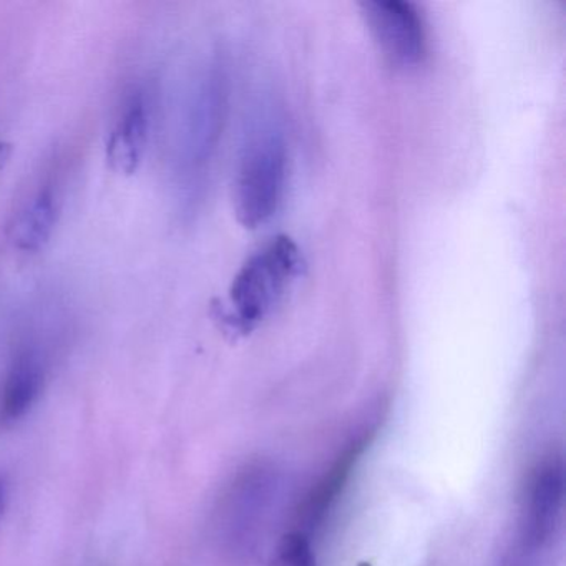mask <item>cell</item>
<instances>
[{
	"instance_id": "52a82bcc",
	"label": "cell",
	"mask_w": 566,
	"mask_h": 566,
	"mask_svg": "<svg viewBox=\"0 0 566 566\" xmlns=\"http://www.w3.org/2000/svg\"><path fill=\"white\" fill-rule=\"evenodd\" d=\"M48 369L35 347H21L0 382V430L18 426L44 392Z\"/></svg>"
},
{
	"instance_id": "5b68a950",
	"label": "cell",
	"mask_w": 566,
	"mask_h": 566,
	"mask_svg": "<svg viewBox=\"0 0 566 566\" xmlns=\"http://www.w3.org/2000/svg\"><path fill=\"white\" fill-rule=\"evenodd\" d=\"M565 509V476L559 457L542 460L530 475L518 522L520 555L536 558L555 542Z\"/></svg>"
},
{
	"instance_id": "277c9868",
	"label": "cell",
	"mask_w": 566,
	"mask_h": 566,
	"mask_svg": "<svg viewBox=\"0 0 566 566\" xmlns=\"http://www.w3.org/2000/svg\"><path fill=\"white\" fill-rule=\"evenodd\" d=\"M228 108V81L223 65H208L191 92L181 132V165L188 175L200 177L210 167L221 135Z\"/></svg>"
},
{
	"instance_id": "7c38bea8",
	"label": "cell",
	"mask_w": 566,
	"mask_h": 566,
	"mask_svg": "<svg viewBox=\"0 0 566 566\" xmlns=\"http://www.w3.org/2000/svg\"><path fill=\"white\" fill-rule=\"evenodd\" d=\"M4 502H6V486L4 482L0 480V515H2V510H4Z\"/></svg>"
},
{
	"instance_id": "ba28073f",
	"label": "cell",
	"mask_w": 566,
	"mask_h": 566,
	"mask_svg": "<svg viewBox=\"0 0 566 566\" xmlns=\"http://www.w3.org/2000/svg\"><path fill=\"white\" fill-rule=\"evenodd\" d=\"M148 135H150V111H148L145 92H132L124 107L120 108L114 128L108 134L105 157L111 170L120 177H132L137 174L147 151Z\"/></svg>"
},
{
	"instance_id": "8fae6325",
	"label": "cell",
	"mask_w": 566,
	"mask_h": 566,
	"mask_svg": "<svg viewBox=\"0 0 566 566\" xmlns=\"http://www.w3.org/2000/svg\"><path fill=\"white\" fill-rule=\"evenodd\" d=\"M270 566H316L310 535L300 530L284 535L274 549Z\"/></svg>"
},
{
	"instance_id": "8992f818",
	"label": "cell",
	"mask_w": 566,
	"mask_h": 566,
	"mask_svg": "<svg viewBox=\"0 0 566 566\" xmlns=\"http://www.w3.org/2000/svg\"><path fill=\"white\" fill-rule=\"evenodd\" d=\"M364 18L384 57L400 69L422 64L427 55V32L416 6L400 0L366 2Z\"/></svg>"
},
{
	"instance_id": "3957f363",
	"label": "cell",
	"mask_w": 566,
	"mask_h": 566,
	"mask_svg": "<svg viewBox=\"0 0 566 566\" xmlns=\"http://www.w3.org/2000/svg\"><path fill=\"white\" fill-rule=\"evenodd\" d=\"M281 473L266 463L247 465L224 490L217 512L218 538L234 558L258 552L280 506Z\"/></svg>"
},
{
	"instance_id": "7a4b0ae2",
	"label": "cell",
	"mask_w": 566,
	"mask_h": 566,
	"mask_svg": "<svg viewBox=\"0 0 566 566\" xmlns=\"http://www.w3.org/2000/svg\"><path fill=\"white\" fill-rule=\"evenodd\" d=\"M301 271V253L291 238H273L241 266L230 287L223 323L233 333L250 334L286 296Z\"/></svg>"
},
{
	"instance_id": "6da1fadb",
	"label": "cell",
	"mask_w": 566,
	"mask_h": 566,
	"mask_svg": "<svg viewBox=\"0 0 566 566\" xmlns=\"http://www.w3.org/2000/svg\"><path fill=\"white\" fill-rule=\"evenodd\" d=\"M286 138L276 118L261 114L244 135L234 175V211L248 230H258L280 210L286 190Z\"/></svg>"
},
{
	"instance_id": "30bf717a",
	"label": "cell",
	"mask_w": 566,
	"mask_h": 566,
	"mask_svg": "<svg viewBox=\"0 0 566 566\" xmlns=\"http://www.w3.org/2000/svg\"><path fill=\"white\" fill-rule=\"evenodd\" d=\"M359 446L360 443H356L353 449L347 450V452L340 457L339 462L333 467L329 475H327L326 479H324V482L321 483L319 489L316 490L313 499L307 502L306 518L310 520L311 525L319 522V520L323 518L324 513H326V510H329V506L333 505L337 493L343 489L347 476H349L350 470H353V463H356L357 457L360 455Z\"/></svg>"
},
{
	"instance_id": "9c48e42d",
	"label": "cell",
	"mask_w": 566,
	"mask_h": 566,
	"mask_svg": "<svg viewBox=\"0 0 566 566\" xmlns=\"http://www.w3.org/2000/svg\"><path fill=\"white\" fill-rule=\"evenodd\" d=\"M59 213L57 193L52 185H44L12 214L8 224L9 243L22 253L44 250L57 228Z\"/></svg>"
}]
</instances>
